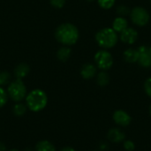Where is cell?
I'll return each mask as SVG.
<instances>
[{
	"mask_svg": "<svg viewBox=\"0 0 151 151\" xmlns=\"http://www.w3.org/2000/svg\"><path fill=\"white\" fill-rule=\"evenodd\" d=\"M8 151H19V150H16V149H12V150H8Z\"/></svg>",
	"mask_w": 151,
	"mask_h": 151,
	"instance_id": "obj_30",
	"label": "cell"
},
{
	"mask_svg": "<svg viewBox=\"0 0 151 151\" xmlns=\"http://www.w3.org/2000/svg\"><path fill=\"white\" fill-rule=\"evenodd\" d=\"M80 33L76 26L71 23L61 24L55 32L56 39L62 44L66 46L73 45L77 42Z\"/></svg>",
	"mask_w": 151,
	"mask_h": 151,
	"instance_id": "obj_1",
	"label": "cell"
},
{
	"mask_svg": "<svg viewBox=\"0 0 151 151\" xmlns=\"http://www.w3.org/2000/svg\"><path fill=\"white\" fill-rule=\"evenodd\" d=\"M119 40L118 33L111 27H104L96 34V42L104 50L113 48Z\"/></svg>",
	"mask_w": 151,
	"mask_h": 151,
	"instance_id": "obj_3",
	"label": "cell"
},
{
	"mask_svg": "<svg viewBox=\"0 0 151 151\" xmlns=\"http://www.w3.org/2000/svg\"><path fill=\"white\" fill-rule=\"evenodd\" d=\"M149 111H150V115L151 116V104L150 106V109H149Z\"/></svg>",
	"mask_w": 151,
	"mask_h": 151,
	"instance_id": "obj_29",
	"label": "cell"
},
{
	"mask_svg": "<svg viewBox=\"0 0 151 151\" xmlns=\"http://www.w3.org/2000/svg\"><path fill=\"white\" fill-rule=\"evenodd\" d=\"M124 59L130 64H134L136 62H138V58H139V53L137 49H133V48H129L127 50H126L124 51L123 54Z\"/></svg>",
	"mask_w": 151,
	"mask_h": 151,
	"instance_id": "obj_13",
	"label": "cell"
},
{
	"mask_svg": "<svg viewBox=\"0 0 151 151\" xmlns=\"http://www.w3.org/2000/svg\"><path fill=\"white\" fill-rule=\"evenodd\" d=\"M60 151H77L76 150H74L73 148H72V147H65V148H63L62 150Z\"/></svg>",
	"mask_w": 151,
	"mask_h": 151,
	"instance_id": "obj_27",
	"label": "cell"
},
{
	"mask_svg": "<svg viewBox=\"0 0 151 151\" xmlns=\"http://www.w3.org/2000/svg\"><path fill=\"white\" fill-rule=\"evenodd\" d=\"M93 151H97V150H93Z\"/></svg>",
	"mask_w": 151,
	"mask_h": 151,
	"instance_id": "obj_33",
	"label": "cell"
},
{
	"mask_svg": "<svg viewBox=\"0 0 151 151\" xmlns=\"http://www.w3.org/2000/svg\"><path fill=\"white\" fill-rule=\"evenodd\" d=\"M150 52H151V47H150Z\"/></svg>",
	"mask_w": 151,
	"mask_h": 151,
	"instance_id": "obj_32",
	"label": "cell"
},
{
	"mask_svg": "<svg viewBox=\"0 0 151 151\" xmlns=\"http://www.w3.org/2000/svg\"><path fill=\"white\" fill-rule=\"evenodd\" d=\"M8 97L9 96H8L7 91L2 87H0V109L3 108L6 104L8 101Z\"/></svg>",
	"mask_w": 151,
	"mask_h": 151,
	"instance_id": "obj_20",
	"label": "cell"
},
{
	"mask_svg": "<svg viewBox=\"0 0 151 151\" xmlns=\"http://www.w3.org/2000/svg\"><path fill=\"white\" fill-rule=\"evenodd\" d=\"M50 4L53 7L60 9L65 5V0H50Z\"/></svg>",
	"mask_w": 151,
	"mask_h": 151,
	"instance_id": "obj_25",
	"label": "cell"
},
{
	"mask_svg": "<svg viewBox=\"0 0 151 151\" xmlns=\"http://www.w3.org/2000/svg\"><path fill=\"white\" fill-rule=\"evenodd\" d=\"M27 110V107L26 104L22 103H17L13 107H12V112L15 116L17 117H22Z\"/></svg>",
	"mask_w": 151,
	"mask_h": 151,
	"instance_id": "obj_18",
	"label": "cell"
},
{
	"mask_svg": "<svg viewBox=\"0 0 151 151\" xmlns=\"http://www.w3.org/2000/svg\"><path fill=\"white\" fill-rule=\"evenodd\" d=\"M137 50L139 53V58H138L139 65L144 68L151 67V52L150 48L142 45L137 49Z\"/></svg>",
	"mask_w": 151,
	"mask_h": 151,
	"instance_id": "obj_8",
	"label": "cell"
},
{
	"mask_svg": "<svg viewBox=\"0 0 151 151\" xmlns=\"http://www.w3.org/2000/svg\"><path fill=\"white\" fill-rule=\"evenodd\" d=\"M7 94L8 96L14 102L19 103L24 100L27 95V87L22 81V80L16 79L15 81H12L7 88Z\"/></svg>",
	"mask_w": 151,
	"mask_h": 151,
	"instance_id": "obj_4",
	"label": "cell"
},
{
	"mask_svg": "<svg viewBox=\"0 0 151 151\" xmlns=\"http://www.w3.org/2000/svg\"><path fill=\"white\" fill-rule=\"evenodd\" d=\"M144 91L146 95L151 98V77L148 78L144 82Z\"/></svg>",
	"mask_w": 151,
	"mask_h": 151,
	"instance_id": "obj_24",
	"label": "cell"
},
{
	"mask_svg": "<svg viewBox=\"0 0 151 151\" xmlns=\"http://www.w3.org/2000/svg\"><path fill=\"white\" fill-rule=\"evenodd\" d=\"M112 119L114 123L121 127H128L132 122L131 115L124 110H117L113 112Z\"/></svg>",
	"mask_w": 151,
	"mask_h": 151,
	"instance_id": "obj_7",
	"label": "cell"
},
{
	"mask_svg": "<svg viewBox=\"0 0 151 151\" xmlns=\"http://www.w3.org/2000/svg\"><path fill=\"white\" fill-rule=\"evenodd\" d=\"M107 139L111 143H121L126 140V134L119 127H113L107 133Z\"/></svg>",
	"mask_w": 151,
	"mask_h": 151,
	"instance_id": "obj_10",
	"label": "cell"
},
{
	"mask_svg": "<svg viewBox=\"0 0 151 151\" xmlns=\"http://www.w3.org/2000/svg\"><path fill=\"white\" fill-rule=\"evenodd\" d=\"M97 73V67L94 64H85L81 70V75L84 80H90L94 78L96 75Z\"/></svg>",
	"mask_w": 151,
	"mask_h": 151,
	"instance_id": "obj_11",
	"label": "cell"
},
{
	"mask_svg": "<svg viewBox=\"0 0 151 151\" xmlns=\"http://www.w3.org/2000/svg\"><path fill=\"white\" fill-rule=\"evenodd\" d=\"M120 40L127 44H134L138 40V32L133 27H127L119 35Z\"/></svg>",
	"mask_w": 151,
	"mask_h": 151,
	"instance_id": "obj_9",
	"label": "cell"
},
{
	"mask_svg": "<svg viewBox=\"0 0 151 151\" xmlns=\"http://www.w3.org/2000/svg\"><path fill=\"white\" fill-rule=\"evenodd\" d=\"M96 66L101 71H107L113 65L112 55L106 50H100L95 54Z\"/></svg>",
	"mask_w": 151,
	"mask_h": 151,
	"instance_id": "obj_5",
	"label": "cell"
},
{
	"mask_svg": "<svg viewBox=\"0 0 151 151\" xmlns=\"http://www.w3.org/2000/svg\"><path fill=\"white\" fill-rule=\"evenodd\" d=\"M0 151H6V147H5V145H4L3 142H0Z\"/></svg>",
	"mask_w": 151,
	"mask_h": 151,
	"instance_id": "obj_28",
	"label": "cell"
},
{
	"mask_svg": "<svg viewBox=\"0 0 151 151\" xmlns=\"http://www.w3.org/2000/svg\"><path fill=\"white\" fill-rule=\"evenodd\" d=\"M88 2H93V1H95V0H87Z\"/></svg>",
	"mask_w": 151,
	"mask_h": 151,
	"instance_id": "obj_31",
	"label": "cell"
},
{
	"mask_svg": "<svg viewBox=\"0 0 151 151\" xmlns=\"http://www.w3.org/2000/svg\"><path fill=\"white\" fill-rule=\"evenodd\" d=\"M29 70H30V68H29L28 65H27L26 63L19 64L14 69V75H15L16 79L22 80L28 74Z\"/></svg>",
	"mask_w": 151,
	"mask_h": 151,
	"instance_id": "obj_14",
	"label": "cell"
},
{
	"mask_svg": "<svg viewBox=\"0 0 151 151\" xmlns=\"http://www.w3.org/2000/svg\"><path fill=\"white\" fill-rule=\"evenodd\" d=\"M130 18L134 25L144 27L149 23L150 15L145 8L142 6H135L130 12Z\"/></svg>",
	"mask_w": 151,
	"mask_h": 151,
	"instance_id": "obj_6",
	"label": "cell"
},
{
	"mask_svg": "<svg viewBox=\"0 0 151 151\" xmlns=\"http://www.w3.org/2000/svg\"><path fill=\"white\" fill-rule=\"evenodd\" d=\"M116 0H97L99 6L104 10H109L112 8L115 4Z\"/></svg>",
	"mask_w": 151,
	"mask_h": 151,
	"instance_id": "obj_19",
	"label": "cell"
},
{
	"mask_svg": "<svg viewBox=\"0 0 151 151\" xmlns=\"http://www.w3.org/2000/svg\"><path fill=\"white\" fill-rule=\"evenodd\" d=\"M35 151H57V150L52 142L46 140H42L36 143Z\"/></svg>",
	"mask_w": 151,
	"mask_h": 151,
	"instance_id": "obj_15",
	"label": "cell"
},
{
	"mask_svg": "<svg viewBox=\"0 0 151 151\" xmlns=\"http://www.w3.org/2000/svg\"><path fill=\"white\" fill-rule=\"evenodd\" d=\"M127 27H128V22L125 17L119 16L114 19L112 23V29L117 33H121L124 31Z\"/></svg>",
	"mask_w": 151,
	"mask_h": 151,
	"instance_id": "obj_12",
	"label": "cell"
},
{
	"mask_svg": "<svg viewBox=\"0 0 151 151\" xmlns=\"http://www.w3.org/2000/svg\"><path fill=\"white\" fill-rule=\"evenodd\" d=\"M123 148L127 151H134L135 150V143L131 140H125L123 142Z\"/></svg>",
	"mask_w": 151,
	"mask_h": 151,
	"instance_id": "obj_22",
	"label": "cell"
},
{
	"mask_svg": "<svg viewBox=\"0 0 151 151\" xmlns=\"http://www.w3.org/2000/svg\"><path fill=\"white\" fill-rule=\"evenodd\" d=\"M10 79H11V76L7 72L0 73V86H4L9 83Z\"/></svg>",
	"mask_w": 151,
	"mask_h": 151,
	"instance_id": "obj_21",
	"label": "cell"
},
{
	"mask_svg": "<svg viewBox=\"0 0 151 151\" xmlns=\"http://www.w3.org/2000/svg\"><path fill=\"white\" fill-rule=\"evenodd\" d=\"M109 150V144L107 142H102L100 144V151H107Z\"/></svg>",
	"mask_w": 151,
	"mask_h": 151,
	"instance_id": "obj_26",
	"label": "cell"
},
{
	"mask_svg": "<svg viewBox=\"0 0 151 151\" xmlns=\"http://www.w3.org/2000/svg\"><path fill=\"white\" fill-rule=\"evenodd\" d=\"M96 82L100 87H105L110 82V76L105 71H101L96 76Z\"/></svg>",
	"mask_w": 151,
	"mask_h": 151,
	"instance_id": "obj_16",
	"label": "cell"
},
{
	"mask_svg": "<svg viewBox=\"0 0 151 151\" xmlns=\"http://www.w3.org/2000/svg\"><path fill=\"white\" fill-rule=\"evenodd\" d=\"M71 49L68 47H62L60 48L58 52H57V58L60 60V61H66L67 59H69L70 56H71Z\"/></svg>",
	"mask_w": 151,
	"mask_h": 151,
	"instance_id": "obj_17",
	"label": "cell"
},
{
	"mask_svg": "<svg viewBox=\"0 0 151 151\" xmlns=\"http://www.w3.org/2000/svg\"><path fill=\"white\" fill-rule=\"evenodd\" d=\"M25 100L27 109L33 112H39L42 111L48 104L47 94L40 88H35L30 91L27 95Z\"/></svg>",
	"mask_w": 151,
	"mask_h": 151,
	"instance_id": "obj_2",
	"label": "cell"
},
{
	"mask_svg": "<svg viewBox=\"0 0 151 151\" xmlns=\"http://www.w3.org/2000/svg\"><path fill=\"white\" fill-rule=\"evenodd\" d=\"M150 3H151V0H150Z\"/></svg>",
	"mask_w": 151,
	"mask_h": 151,
	"instance_id": "obj_34",
	"label": "cell"
},
{
	"mask_svg": "<svg viewBox=\"0 0 151 151\" xmlns=\"http://www.w3.org/2000/svg\"><path fill=\"white\" fill-rule=\"evenodd\" d=\"M130 12L131 11L129 10V8L126 5H119L117 8V12L119 13V16H121V17H125L127 14H130Z\"/></svg>",
	"mask_w": 151,
	"mask_h": 151,
	"instance_id": "obj_23",
	"label": "cell"
}]
</instances>
